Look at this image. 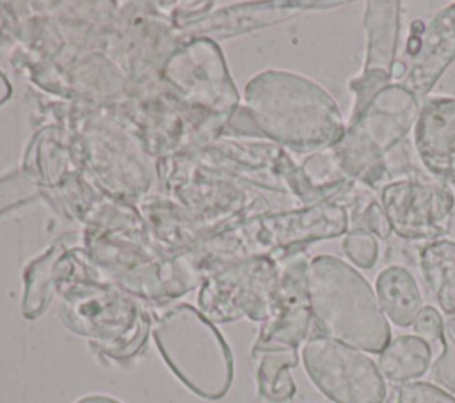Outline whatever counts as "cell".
<instances>
[{
  "label": "cell",
  "instance_id": "cell-16",
  "mask_svg": "<svg viewBox=\"0 0 455 403\" xmlns=\"http://www.w3.org/2000/svg\"><path fill=\"white\" fill-rule=\"evenodd\" d=\"M258 360V403H290L295 396V382L290 369L299 364V353L291 350L252 352Z\"/></svg>",
  "mask_w": 455,
  "mask_h": 403
},
{
  "label": "cell",
  "instance_id": "cell-22",
  "mask_svg": "<svg viewBox=\"0 0 455 403\" xmlns=\"http://www.w3.org/2000/svg\"><path fill=\"white\" fill-rule=\"evenodd\" d=\"M75 403H123L112 396H107V394H87L80 399H76Z\"/></svg>",
  "mask_w": 455,
  "mask_h": 403
},
{
  "label": "cell",
  "instance_id": "cell-18",
  "mask_svg": "<svg viewBox=\"0 0 455 403\" xmlns=\"http://www.w3.org/2000/svg\"><path fill=\"white\" fill-rule=\"evenodd\" d=\"M345 256L359 268L370 270L379 259V241L373 234L364 231H348L343 238Z\"/></svg>",
  "mask_w": 455,
  "mask_h": 403
},
{
  "label": "cell",
  "instance_id": "cell-15",
  "mask_svg": "<svg viewBox=\"0 0 455 403\" xmlns=\"http://www.w3.org/2000/svg\"><path fill=\"white\" fill-rule=\"evenodd\" d=\"M432 348L412 334H403L389 341V344L379 353V371L384 378L395 383L416 382L421 378L432 364Z\"/></svg>",
  "mask_w": 455,
  "mask_h": 403
},
{
  "label": "cell",
  "instance_id": "cell-5",
  "mask_svg": "<svg viewBox=\"0 0 455 403\" xmlns=\"http://www.w3.org/2000/svg\"><path fill=\"white\" fill-rule=\"evenodd\" d=\"M302 364L313 385L332 403H384V376L364 352L316 334L302 344Z\"/></svg>",
  "mask_w": 455,
  "mask_h": 403
},
{
  "label": "cell",
  "instance_id": "cell-2",
  "mask_svg": "<svg viewBox=\"0 0 455 403\" xmlns=\"http://www.w3.org/2000/svg\"><path fill=\"white\" fill-rule=\"evenodd\" d=\"M307 296L322 336L368 353H380L391 328L370 282L347 261L322 254L307 263Z\"/></svg>",
  "mask_w": 455,
  "mask_h": 403
},
{
  "label": "cell",
  "instance_id": "cell-12",
  "mask_svg": "<svg viewBox=\"0 0 455 403\" xmlns=\"http://www.w3.org/2000/svg\"><path fill=\"white\" fill-rule=\"evenodd\" d=\"M455 59V4L441 9L425 25L418 51L407 59L402 85L419 101L427 99L437 80Z\"/></svg>",
  "mask_w": 455,
  "mask_h": 403
},
{
  "label": "cell",
  "instance_id": "cell-7",
  "mask_svg": "<svg viewBox=\"0 0 455 403\" xmlns=\"http://www.w3.org/2000/svg\"><path fill=\"white\" fill-rule=\"evenodd\" d=\"M62 321L82 336L98 339L110 350L137 346L146 334L137 307L121 293L100 286H71L62 293Z\"/></svg>",
  "mask_w": 455,
  "mask_h": 403
},
{
  "label": "cell",
  "instance_id": "cell-9",
  "mask_svg": "<svg viewBox=\"0 0 455 403\" xmlns=\"http://www.w3.org/2000/svg\"><path fill=\"white\" fill-rule=\"evenodd\" d=\"M277 265L270 259H258L231 272L226 279L206 284L199 295L203 314L215 321H231L247 316L254 321H267L279 282Z\"/></svg>",
  "mask_w": 455,
  "mask_h": 403
},
{
  "label": "cell",
  "instance_id": "cell-13",
  "mask_svg": "<svg viewBox=\"0 0 455 403\" xmlns=\"http://www.w3.org/2000/svg\"><path fill=\"white\" fill-rule=\"evenodd\" d=\"M375 295L386 318L396 327H412L423 305L419 286L412 273L398 265L379 272L375 279Z\"/></svg>",
  "mask_w": 455,
  "mask_h": 403
},
{
  "label": "cell",
  "instance_id": "cell-6",
  "mask_svg": "<svg viewBox=\"0 0 455 403\" xmlns=\"http://www.w3.org/2000/svg\"><path fill=\"white\" fill-rule=\"evenodd\" d=\"M379 201L391 233L403 240L432 243L451 229L455 195L430 176L389 181L379 190Z\"/></svg>",
  "mask_w": 455,
  "mask_h": 403
},
{
  "label": "cell",
  "instance_id": "cell-20",
  "mask_svg": "<svg viewBox=\"0 0 455 403\" xmlns=\"http://www.w3.org/2000/svg\"><path fill=\"white\" fill-rule=\"evenodd\" d=\"M396 403H455V396L428 382H407L398 389Z\"/></svg>",
  "mask_w": 455,
  "mask_h": 403
},
{
  "label": "cell",
  "instance_id": "cell-10",
  "mask_svg": "<svg viewBox=\"0 0 455 403\" xmlns=\"http://www.w3.org/2000/svg\"><path fill=\"white\" fill-rule=\"evenodd\" d=\"M307 259L302 254L290 257L281 272L274 295L270 314L261 327L259 337L252 352L261 350H291L309 339L313 327V312L307 296L306 272Z\"/></svg>",
  "mask_w": 455,
  "mask_h": 403
},
{
  "label": "cell",
  "instance_id": "cell-11",
  "mask_svg": "<svg viewBox=\"0 0 455 403\" xmlns=\"http://www.w3.org/2000/svg\"><path fill=\"white\" fill-rule=\"evenodd\" d=\"M412 140L425 172L439 183H455V98L434 96L423 99Z\"/></svg>",
  "mask_w": 455,
  "mask_h": 403
},
{
  "label": "cell",
  "instance_id": "cell-4",
  "mask_svg": "<svg viewBox=\"0 0 455 403\" xmlns=\"http://www.w3.org/2000/svg\"><path fill=\"white\" fill-rule=\"evenodd\" d=\"M160 355L180 382L203 399L217 401L233 383V353L217 327L196 307L167 309L153 328Z\"/></svg>",
  "mask_w": 455,
  "mask_h": 403
},
{
  "label": "cell",
  "instance_id": "cell-1",
  "mask_svg": "<svg viewBox=\"0 0 455 403\" xmlns=\"http://www.w3.org/2000/svg\"><path fill=\"white\" fill-rule=\"evenodd\" d=\"M245 105L254 133L297 151L332 147L347 124L334 98L307 76L267 69L245 85Z\"/></svg>",
  "mask_w": 455,
  "mask_h": 403
},
{
  "label": "cell",
  "instance_id": "cell-3",
  "mask_svg": "<svg viewBox=\"0 0 455 403\" xmlns=\"http://www.w3.org/2000/svg\"><path fill=\"white\" fill-rule=\"evenodd\" d=\"M419 107L421 101L400 82L380 89L329 147L339 170L370 190H380L389 183L386 154L407 138Z\"/></svg>",
  "mask_w": 455,
  "mask_h": 403
},
{
  "label": "cell",
  "instance_id": "cell-17",
  "mask_svg": "<svg viewBox=\"0 0 455 403\" xmlns=\"http://www.w3.org/2000/svg\"><path fill=\"white\" fill-rule=\"evenodd\" d=\"M331 202L347 211L348 231H364L380 240H387L391 236V227L380 201L373 195V190L363 186L361 183L352 181Z\"/></svg>",
  "mask_w": 455,
  "mask_h": 403
},
{
  "label": "cell",
  "instance_id": "cell-19",
  "mask_svg": "<svg viewBox=\"0 0 455 403\" xmlns=\"http://www.w3.org/2000/svg\"><path fill=\"white\" fill-rule=\"evenodd\" d=\"M412 330H414V336L423 339L432 348V352H437V355L443 353L446 344V328H444V320L435 307L425 305L419 311L418 318L414 320Z\"/></svg>",
  "mask_w": 455,
  "mask_h": 403
},
{
  "label": "cell",
  "instance_id": "cell-14",
  "mask_svg": "<svg viewBox=\"0 0 455 403\" xmlns=\"http://www.w3.org/2000/svg\"><path fill=\"white\" fill-rule=\"evenodd\" d=\"M418 265L441 311L455 318V241L437 240L423 245Z\"/></svg>",
  "mask_w": 455,
  "mask_h": 403
},
{
  "label": "cell",
  "instance_id": "cell-21",
  "mask_svg": "<svg viewBox=\"0 0 455 403\" xmlns=\"http://www.w3.org/2000/svg\"><path fill=\"white\" fill-rule=\"evenodd\" d=\"M434 376L448 389H455V339L446 334V344L434 366Z\"/></svg>",
  "mask_w": 455,
  "mask_h": 403
},
{
  "label": "cell",
  "instance_id": "cell-8",
  "mask_svg": "<svg viewBox=\"0 0 455 403\" xmlns=\"http://www.w3.org/2000/svg\"><path fill=\"white\" fill-rule=\"evenodd\" d=\"M402 2L398 0H368L364 2V62L357 76L350 78L348 87L354 92L350 117H355L371 98L393 83V71L400 43Z\"/></svg>",
  "mask_w": 455,
  "mask_h": 403
}]
</instances>
